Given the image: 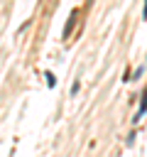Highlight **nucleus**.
Returning a JSON list of instances; mask_svg holds the SVG:
<instances>
[{
    "label": "nucleus",
    "instance_id": "1",
    "mask_svg": "<svg viewBox=\"0 0 147 157\" xmlns=\"http://www.w3.org/2000/svg\"><path fill=\"white\" fill-rule=\"evenodd\" d=\"M74 25H76V10H71V15H69V20H66V25H64V32H61V37H64V39H69V37H71Z\"/></svg>",
    "mask_w": 147,
    "mask_h": 157
},
{
    "label": "nucleus",
    "instance_id": "2",
    "mask_svg": "<svg viewBox=\"0 0 147 157\" xmlns=\"http://www.w3.org/2000/svg\"><path fill=\"white\" fill-rule=\"evenodd\" d=\"M142 118H145V93L140 96V105H137V113L132 115V125H137Z\"/></svg>",
    "mask_w": 147,
    "mask_h": 157
},
{
    "label": "nucleus",
    "instance_id": "3",
    "mask_svg": "<svg viewBox=\"0 0 147 157\" xmlns=\"http://www.w3.org/2000/svg\"><path fill=\"white\" fill-rule=\"evenodd\" d=\"M142 76H145V64H140V66L132 71V76H127V81H140Z\"/></svg>",
    "mask_w": 147,
    "mask_h": 157
},
{
    "label": "nucleus",
    "instance_id": "4",
    "mask_svg": "<svg viewBox=\"0 0 147 157\" xmlns=\"http://www.w3.org/2000/svg\"><path fill=\"white\" fill-rule=\"evenodd\" d=\"M78 91H81V81H78V78H74V83H71V88H69V96H71V98H76V96H78Z\"/></svg>",
    "mask_w": 147,
    "mask_h": 157
},
{
    "label": "nucleus",
    "instance_id": "5",
    "mask_svg": "<svg viewBox=\"0 0 147 157\" xmlns=\"http://www.w3.org/2000/svg\"><path fill=\"white\" fill-rule=\"evenodd\" d=\"M44 76H47V86H49V88H54V86H56V76H54L51 71H44Z\"/></svg>",
    "mask_w": 147,
    "mask_h": 157
},
{
    "label": "nucleus",
    "instance_id": "6",
    "mask_svg": "<svg viewBox=\"0 0 147 157\" xmlns=\"http://www.w3.org/2000/svg\"><path fill=\"white\" fill-rule=\"evenodd\" d=\"M135 137H137V132L132 130V132H130V135L125 137V145H127V147H132V145H135Z\"/></svg>",
    "mask_w": 147,
    "mask_h": 157
}]
</instances>
